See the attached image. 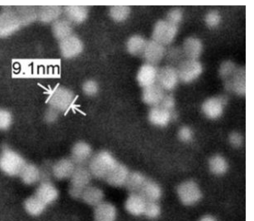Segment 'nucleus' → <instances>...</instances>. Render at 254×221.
<instances>
[{
    "instance_id": "obj_1",
    "label": "nucleus",
    "mask_w": 254,
    "mask_h": 221,
    "mask_svg": "<svg viewBox=\"0 0 254 221\" xmlns=\"http://www.w3.org/2000/svg\"><path fill=\"white\" fill-rule=\"evenodd\" d=\"M118 162L110 152L102 150L94 154L88 163V167L93 177L105 180Z\"/></svg>"
},
{
    "instance_id": "obj_2",
    "label": "nucleus",
    "mask_w": 254,
    "mask_h": 221,
    "mask_svg": "<svg viewBox=\"0 0 254 221\" xmlns=\"http://www.w3.org/2000/svg\"><path fill=\"white\" fill-rule=\"evenodd\" d=\"M26 163L22 155L8 147H4L0 152V169L9 176L19 175Z\"/></svg>"
},
{
    "instance_id": "obj_3",
    "label": "nucleus",
    "mask_w": 254,
    "mask_h": 221,
    "mask_svg": "<svg viewBox=\"0 0 254 221\" xmlns=\"http://www.w3.org/2000/svg\"><path fill=\"white\" fill-rule=\"evenodd\" d=\"M74 99L75 95L72 91L64 87H59L51 94L49 103L50 107L61 113L69 109Z\"/></svg>"
},
{
    "instance_id": "obj_4",
    "label": "nucleus",
    "mask_w": 254,
    "mask_h": 221,
    "mask_svg": "<svg viewBox=\"0 0 254 221\" xmlns=\"http://www.w3.org/2000/svg\"><path fill=\"white\" fill-rule=\"evenodd\" d=\"M178 30V27L166 20H159L153 28L152 40L164 46L169 45L175 38Z\"/></svg>"
},
{
    "instance_id": "obj_5",
    "label": "nucleus",
    "mask_w": 254,
    "mask_h": 221,
    "mask_svg": "<svg viewBox=\"0 0 254 221\" xmlns=\"http://www.w3.org/2000/svg\"><path fill=\"white\" fill-rule=\"evenodd\" d=\"M179 78L182 82L190 83L196 79L202 72V66L197 60L186 59L177 68Z\"/></svg>"
},
{
    "instance_id": "obj_6",
    "label": "nucleus",
    "mask_w": 254,
    "mask_h": 221,
    "mask_svg": "<svg viewBox=\"0 0 254 221\" xmlns=\"http://www.w3.org/2000/svg\"><path fill=\"white\" fill-rule=\"evenodd\" d=\"M59 46L61 55L65 60L78 57L84 50L82 40L74 34L60 42Z\"/></svg>"
},
{
    "instance_id": "obj_7",
    "label": "nucleus",
    "mask_w": 254,
    "mask_h": 221,
    "mask_svg": "<svg viewBox=\"0 0 254 221\" xmlns=\"http://www.w3.org/2000/svg\"><path fill=\"white\" fill-rule=\"evenodd\" d=\"M225 89L238 96H243L246 93V70L239 67L235 71L224 81Z\"/></svg>"
},
{
    "instance_id": "obj_8",
    "label": "nucleus",
    "mask_w": 254,
    "mask_h": 221,
    "mask_svg": "<svg viewBox=\"0 0 254 221\" xmlns=\"http://www.w3.org/2000/svg\"><path fill=\"white\" fill-rule=\"evenodd\" d=\"M177 193L181 201L186 205L195 204L202 196L198 185L191 180L181 183L178 187Z\"/></svg>"
},
{
    "instance_id": "obj_9",
    "label": "nucleus",
    "mask_w": 254,
    "mask_h": 221,
    "mask_svg": "<svg viewBox=\"0 0 254 221\" xmlns=\"http://www.w3.org/2000/svg\"><path fill=\"white\" fill-rule=\"evenodd\" d=\"M179 78L177 68L166 66L158 69L156 83L164 91H170L177 86Z\"/></svg>"
},
{
    "instance_id": "obj_10",
    "label": "nucleus",
    "mask_w": 254,
    "mask_h": 221,
    "mask_svg": "<svg viewBox=\"0 0 254 221\" xmlns=\"http://www.w3.org/2000/svg\"><path fill=\"white\" fill-rule=\"evenodd\" d=\"M228 101L225 95H219L205 100L202 105L203 114L208 118L216 119L220 117Z\"/></svg>"
},
{
    "instance_id": "obj_11",
    "label": "nucleus",
    "mask_w": 254,
    "mask_h": 221,
    "mask_svg": "<svg viewBox=\"0 0 254 221\" xmlns=\"http://www.w3.org/2000/svg\"><path fill=\"white\" fill-rule=\"evenodd\" d=\"M21 25L16 11L8 10L0 13V36L13 34Z\"/></svg>"
},
{
    "instance_id": "obj_12",
    "label": "nucleus",
    "mask_w": 254,
    "mask_h": 221,
    "mask_svg": "<svg viewBox=\"0 0 254 221\" xmlns=\"http://www.w3.org/2000/svg\"><path fill=\"white\" fill-rule=\"evenodd\" d=\"M93 155L91 146L85 142L80 141L73 146L70 158L76 166H86L88 164Z\"/></svg>"
},
{
    "instance_id": "obj_13",
    "label": "nucleus",
    "mask_w": 254,
    "mask_h": 221,
    "mask_svg": "<svg viewBox=\"0 0 254 221\" xmlns=\"http://www.w3.org/2000/svg\"><path fill=\"white\" fill-rule=\"evenodd\" d=\"M165 46L152 40L147 41L142 57L146 63L156 66L165 57Z\"/></svg>"
},
{
    "instance_id": "obj_14",
    "label": "nucleus",
    "mask_w": 254,
    "mask_h": 221,
    "mask_svg": "<svg viewBox=\"0 0 254 221\" xmlns=\"http://www.w3.org/2000/svg\"><path fill=\"white\" fill-rule=\"evenodd\" d=\"M63 15L73 26L81 25L88 19L89 9L84 6H67L64 7Z\"/></svg>"
},
{
    "instance_id": "obj_15",
    "label": "nucleus",
    "mask_w": 254,
    "mask_h": 221,
    "mask_svg": "<svg viewBox=\"0 0 254 221\" xmlns=\"http://www.w3.org/2000/svg\"><path fill=\"white\" fill-rule=\"evenodd\" d=\"M76 167L70 157L62 158L53 164V175L60 180L70 179Z\"/></svg>"
},
{
    "instance_id": "obj_16",
    "label": "nucleus",
    "mask_w": 254,
    "mask_h": 221,
    "mask_svg": "<svg viewBox=\"0 0 254 221\" xmlns=\"http://www.w3.org/2000/svg\"><path fill=\"white\" fill-rule=\"evenodd\" d=\"M130 172L127 166L118 162L105 180L109 185L115 187L125 186Z\"/></svg>"
},
{
    "instance_id": "obj_17",
    "label": "nucleus",
    "mask_w": 254,
    "mask_h": 221,
    "mask_svg": "<svg viewBox=\"0 0 254 221\" xmlns=\"http://www.w3.org/2000/svg\"><path fill=\"white\" fill-rule=\"evenodd\" d=\"M158 69L156 66L145 63L139 69L136 80L139 85L144 88L155 84L157 81Z\"/></svg>"
},
{
    "instance_id": "obj_18",
    "label": "nucleus",
    "mask_w": 254,
    "mask_h": 221,
    "mask_svg": "<svg viewBox=\"0 0 254 221\" xmlns=\"http://www.w3.org/2000/svg\"><path fill=\"white\" fill-rule=\"evenodd\" d=\"M93 176L86 166H76L70 180V186L84 190L91 185Z\"/></svg>"
},
{
    "instance_id": "obj_19",
    "label": "nucleus",
    "mask_w": 254,
    "mask_h": 221,
    "mask_svg": "<svg viewBox=\"0 0 254 221\" xmlns=\"http://www.w3.org/2000/svg\"><path fill=\"white\" fill-rule=\"evenodd\" d=\"M176 116L174 112H170L160 106L151 107L148 113V120L154 126H166Z\"/></svg>"
},
{
    "instance_id": "obj_20",
    "label": "nucleus",
    "mask_w": 254,
    "mask_h": 221,
    "mask_svg": "<svg viewBox=\"0 0 254 221\" xmlns=\"http://www.w3.org/2000/svg\"><path fill=\"white\" fill-rule=\"evenodd\" d=\"M35 195L48 206L58 199L59 193L53 183L49 181H44L37 188Z\"/></svg>"
},
{
    "instance_id": "obj_21",
    "label": "nucleus",
    "mask_w": 254,
    "mask_h": 221,
    "mask_svg": "<svg viewBox=\"0 0 254 221\" xmlns=\"http://www.w3.org/2000/svg\"><path fill=\"white\" fill-rule=\"evenodd\" d=\"M165 91L157 83L143 89L142 99L151 107L159 106L165 94Z\"/></svg>"
},
{
    "instance_id": "obj_22",
    "label": "nucleus",
    "mask_w": 254,
    "mask_h": 221,
    "mask_svg": "<svg viewBox=\"0 0 254 221\" xmlns=\"http://www.w3.org/2000/svg\"><path fill=\"white\" fill-rule=\"evenodd\" d=\"M203 46L200 40L194 37L187 38L182 48L185 58L189 60H197L202 52Z\"/></svg>"
},
{
    "instance_id": "obj_23",
    "label": "nucleus",
    "mask_w": 254,
    "mask_h": 221,
    "mask_svg": "<svg viewBox=\"0 0 254 221\" xmlns=\"http://www.w3.org/2000/svg\"><path fill=\"white\" fill-rule=\"evenodd\" d=\"M64 8L60 6L41 7L37 12V18L46 24H53L62 18Z\"/></svg>"
},
{
    "instance_id": "obj_24",
    "label": "nucleus",
    "mask_w": 254,
    "mask_h": 221,
    "mask_svg": "<svg viewBox=\"0 0 254 221\" xmlns=\"http://www.w3.org/2000/svg\"><path fill=\"white\" fill-rule=\"evenodd\" d=\"M117 211L111 203L103 201L95 207L94 218L96 221H115Z\"/></svg>"
},
{
    "instance_id": "obj_25",
    "label": "nucleus",
    "mask_w": 254,
    "mask_h": 221,
    "mask_svg": "<svg viewBox=\"0 0 254 221\" xmlns=\"http://www.w3.org/2000/svg\"><path fill=\"white\" fill-rule=\"evenodd\" d=\"M147 201L138 193H130L127 199L125 208L127 211L134 216L144 214Z\"/></svg>"
},
{
    "instance_id": "obj_26",
    "label": "nucleus",
    "mask_w": 254,
    "mask_h": 221,
    "mask_svg": "<svg viewBox=\"0 0 254 221\" xmlns=\"http://www.w3.org/2000/svg\"><path fill=\"white\" fill-rule=\"evenodd\" d=\"M73 25L64 18H61L52 24L53 34L61 42L74 34Z\"/></svg>"
},
{
    "instance_id": "obj_27",
    "label": "nucleus",
    "mask_w": 254,
    "mask_h": 221,
    "mask_svg": "<svg viewBox=\"0 0 254 221\" xmlns=\"http://www.w3.org/2000/svg\"><path fill=\"white\" fill-rule=\"evenodd\" d=\"M104 197L100 188L90 185L84 189L81 199L87 205L95 207L104 201Z\"/></svg>"
},
{
    "instance_id": "obj_28",
    "label": "nucleus",
    "mask_w": 254,
    "mask_h": 221,
    "mask_svg": "<svg viewBox=\"0 0 254 221\" xmlns=\"http://www.w3.org/2000/svg\"><path fill=\"white\" fill-rule=\"evenodd\" d=\"M147 41L142 36L135 35L130 37L127 42V53L134 57L142 56Z\"/></svg>"
},
{
    "instance_id": "obj_29",
    "label": "nucleus",
    "mask_w": 254,
    "mask_h": 221,
    "mask_svg": "<svg viewBox=\"0 0 254 221\" xmlns=\"http://www.w3.org/2000/svg\"><path fill=\"white\" fill-rule=\"evenodd\" d=\"M138 194L147 201L157 202L161 196L162 191L157 183L148 178Z\"/></svg>"
},
{
    "instance_id": "obj_30",
    "label": "nucleus",
    "mask_w": 254,
    "mask_h": 221,
    "mask_svg": "<svg viewBox=\"0 0 254 221\" xmlns=\"http://www.w3.org/2000/svg\"><path fill=\"white\" fill-rule=\"evenodd\" d=\"M19 176L24 183L33 185L42 178L41 170L36 165L27 162Z\"/></svg>"
},
{
    "instance_id": "obj_31",
    "label": "nucleus",
    "mask_w": 254,
    "mask_h": 221,
    "mask_svg": "<svg viewBox=\"0 0 254 221\" xmlns=\"http://www.w3.org/2000/svg\"><path fill=\"white\" fill-rule=\"evenodd\" d=\"M147 179L148 178L141 172H130L125 187L130 193H138Z\"/></svg>"
},
{
    "instance_id": "obj_32",
    "label": "nucleus",
    "mask_w": 254,
    "mask_h": 221,
    "mask_svg": "<svg viewBox=\"0 0 254 221\" xmlns=\"http://www.w3.org/2000/svg\"><path fill=\"white\" fill-rule=\"evenodd\" d=\"M131 10L127 6H114L110 7L109 14L111 19L117 23L126 21L130 17Z\"/></svg>"
},
{
    "instance_id": "obj_33",
    "label": "nucleus",
    "mask_w": 254,
    "mask_h": 221,
    "mask_svg": "<svg viewBox=\"0 0 254 221\" xmlns=\"http://www.w3.org/2000/svg\"><path fill=\"white\" fill-rule=\"evenodd\" d=\"M47 206L35 195L28 198L25 202V208L28 213L39 216L44 212Z\"/></svg>"
},
{
    "instance_id": "obj_34",
    "label": "nucleus",
    "mask_w": 254,
    "mask_h": 221,
    "mask_svg": "<svg viewBox=\"0 0 254 221\" xmlns=\"http://www.w3.org/2000/svg\"><path fill=\"white\" fill-rule=\"evenodd\" d=\"M208 164L211 171L216 175L225 173L228 168L226 160L219 155L212 156L209 160Z\"/></svg>"
},
{
    "instance_id": "obj_35",
    "label": "nucleus",
    "mask_w": 254,
    "mask_h": 221,
    "mask_svg": "<svg viewBox=\"0 0 254 221\" xmlns=\"http://www.w3.org/2000/svg\"><path fill=\"white\" fill-rule=\"evenodd\" d=\"M237 67L238 66L230 61L223 62L219 69L220 77L224 81L235 71Z\"/></svg>"
},
{
    "instance_id": "obj_36",
    "label": "nucleus",
    "mask_w": 254,
    "mask_h": 221,
    "mask_svg": "<svg viewBox=\"0 0 254 221\" xmlns=\"http://www.w3.org/2000/svg\"><path fill=\"white\" fill-rule=\"evenodd\" d=\"M166 55L168 60L173 64H177V67L182 62L187 59L184 55L182 48L177 47L170 49L168 53L166 52Z\"/></svg>"
},
{
    "instance_id": "obj_37",
    "label": "nucleus",
    "mask_w": 254,
    "mask_h": 221,
    "mask_svg": "<svg viewBox=\"0 0 254 221\" xmlns=\"http://www.w3.org/2000/svg\"><path fill=\"white\" fill-rule=\"evenodd\" d=\"M183 18V11L179 8L170 10L167 14L166 21L175 26L178 27Z\"/></svg>"
},
{
    "instance_id": "obj_38",
    "label": "nucleus",
    "mask_w": 254,
    "mask_h": 221,
    "mask_svg": "<svg viewBox=\"0 0 254 221\" xmlns=\"http://www.w3.org/2000/svg\"><path fill=\"white\" fill-rule=\"evenodd\" d=\"M82 88L83 93L89 97L97 95L100 89L98 83L94 79H89L85 81Z\"/></svg>"
},
{
    "instance_id": "obj_39",
    "label": "nucleus",
    "mask_w": 254,
    "mask_h": 221,
    "mask_svg": "<svg viewBox=\"0 0 254 221\" xmlns=\"http://www.w3.org/2000/svg\"><path fill=\"white\" fill-rule=\"evenodd\" d=\"M160 213V208L156 202L147 201L144 214L149 218L157 217Z\"/></svg>"
},
{
    "instance_id": "obj_40",
    "label": "nucleus",
    "mask_w": 254,
    "mask_h": 221,
    "mask_svg": "<svg viewBox=\"0 0 254 221\" xmlns=\"http://www.w3.org/2000/svg\"><path fill=\"white\" fill-rule=\"evenodd\" d=\"M220 21V15L218 11L215 10L210 11L205 17V22L206 25L210 28L217 27L219 24Z\"/></svg>"
},
{
    "instance_id": "obj_41",
    "label": "nucleus",
    "mask_w": 254,
    "mask_h": 221,
    "mask_svg": "<svg viewBox=\"0 0 254 221\" xmlns=\"http://www.w3.org/2000/svg\"><path fill=\"white\" fill-rule=\"evenodd\" d=\"M12 117L8 111L0 109V130H6L11 125Z\"/></svg>"
},
{
    "instance_id": "obj_42",
    "label": "nucleus",
    "mask_w": 254,
    "mask_h": 221,
    "mask_svg": "<svg viewBox=\"0 0 254 221\" xmlns=\"http://www.w3.org/2000/svg\"><path fill=\"white\" fill-rule=\"evenodd\" d=\"M159 106L170 112H173L175 106V99L174 96L172 94L165 93Z\"/></svg>"
},
{
    "instance_id": "obj_43",
    "label": "nucleus",
    "mask_w": 254,
    "mask_h": 221,
    "mask_svg": "<svg viewBox=\"0 0 254 221\" xmlns=\"http://www.w3.org/2000/svg\"><path fill=\"white\" fill-rule=\"evenodd\" d=\"M178 136L182 142H189L192 139L193 133L190 128L187 126H184L179 130Z\"/></svg>"
},
{
    "instance_id": "obj_44",
    "label": "nucleus",
    "mask_w": 254,
    "mask_h": 221,
    "mask_svg": "<svg viewBox=\"0 0 254 221\" xmlns=\"http://www.w3.org/2000/svg\"><path fill=\"white\" fill-rule=\"evenodd\" d=\"M60 113L59 111L50 107L45 113V119L48 123H55L58 120Z\"/></svg>"
},
{
    "instance_id": "obj_45",
    "label": "nucleus",
    "mask_w": 254,
    "mask_h": 221,
    "mask_svg": "<svg viewBox=\"0 0 254 221\" xmlns=\"http://www.w3.org/2000/svg\"><path fill=\"white\" fill-rule=\"evenodd\" d=\"M229 141L231 145L236 147L242 146L243 140L242 136L237 132H233L229 136Z\"/></svg>"
},
{
    "instance_id": "obj_46",
    "label": "nucleus",
    "mask_w": 254,
    "mask_h": 221,
    "mask_svg": "<svg viewBox=\"0 0 254 221\" xmlns=\"http://www.w3.org/2000/svg\"><path fill=\"white\" fill-rule=\"evenodd\" d=\"M84 190L70 186L69 193L70 196L74 199H81Z\"/></svg>"
},
{
    "instance_id": "obj_47",
    "label": "nucleus",
    "mask_w": 254,
    "mask_h": 221,
    "mask_svg": "<svg viewBox=\"0 0 254 221\" xmlns=\"http://www.w3.org/2000/svg\"><path fill=\"white\" fill-rule=\"evenodd\" d=\"M199 221H216V220L211 216H206L201 219Z\"/></svg>"
}]
</instances>
